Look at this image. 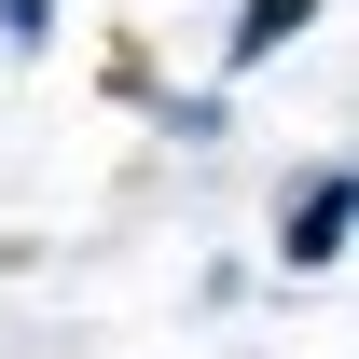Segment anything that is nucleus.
Listing matches in <instances>:
<instances>
[{
  "label": "nucleus",
  "mask_w": 359,
  "mask_h": 359,
  "mask_svg": "<svg viewBox=\"0 0 359 359\" xmlns=\"http://www.w3.org/2000/svg\"><path fill=\"white\" fill-rule=\"evenodd\" d=\"M318 28V0H235V28H222V69H276V55Z\"/></svg>",
  "instance_id": "obj_2"
},
{
  "label": "nucleus",
  "mask_w": 359,
  "mask_h": 359,
  "mask_svg": "<svg viewBox=\"0 0 359 359\" xmlns=\"http://www.w3.org/2000/svg\"><path fill=\"white\" fill-rule=\"evenodd\" d=\"M346 235H359V180H346V166H304L290 208H276V263H290V276H332Z\"/></svg>",
  "instance_id": "obj_1"
},
{
  "label": "nucleus",
  "mask_w": 359,
  "mask_h": 359,
  "mask_svg": "<svg viewBox=\"0 0 359 359\" xmlns=\"http://www.w3.org/2000/svg\"><path fill=\"white\" fill-rule=\"evenodd\" d=\"M0 42H14V55H42V42H55V0H0Z\"/></svg>",
  "instance_id": "obj_4"
},
{
  "label": "nucleus",
  "mask_w": 359,
  "mask_h": 359,
  "mask_svg": "<svg viewBox=\"0 0 359 359\" xmlns=\"http://www.w3.org/2000/svg\"><path fill=\"white\" fill-rule=\"evenodd\" d=\"M152 125H166V138H194V152H208V138L235 125V97H152Z\"/></svg>",
  "instance_id": "obj_3"
}]
</instances>
